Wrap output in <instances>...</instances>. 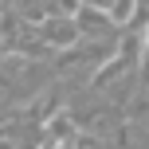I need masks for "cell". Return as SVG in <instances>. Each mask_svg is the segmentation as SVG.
Segmentation results:
<instances>
[{
  "label": "cell",
  "instance_id": "1",
  "mask_svg": "<svg viewBox=\"0 0 149 149\" xmlns=\"http://www.w3.org/2000/svg\"><path fill=\"white\" fill-rule=\"evenodd\" d=\"M145 47H149V36H145Z\"/></svg>",
  "mask_w": 149,
  "mask_h": 149
}]
</instances>
